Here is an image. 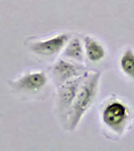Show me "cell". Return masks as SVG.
Returning <instances> with one entry per match:
<instances>
[{
  "instance_id": "1",
  "label": "cell",
  "mask_w": 134,
  "mask_h": 151,
  "mask_svg": "<svg viewBox=\"0 0 134 151\" xmlns=\"http://www.w3.org/2000/svg\"><path fill=\"white\" fill-rule=\"evenodd\" d=\"M101 74L99 72H89L85 76L77 96L68 112L65 122V128L74 131L81 123L83 117L94 104L99 93Z\"/></svg>"
},
{
  "instance_id": "2",
  "label": "cell",
  "mask_w": 134,
  "mask_h": 151,
  "mask_svg": "<svg viewBox=\"0 0 134 151\" xmlns=\"http://www.w3.org/2000/svg\"><path fill=\"white\" fill-rule=\"evenodd\" d=\"M130 112L126 104L118 99H108L100 110V119L105 130L121 135L128 124Z\"/></svg>"
},
{
  "instance_id": "3",
  "label": "cell",
  "mask_w": 134,
  "mask_h": 151,
  "mask_svg": "<svg viewBox=\"0 0 134 151\" xmlns=\"http://www.w3.org/2000/svg\"><path fill=\"white\" fill-rule=\"evenodd\" d=\"M86 74L58 86L57 97H55V109H57V115L58 117V120L62 124H65L66 122L68 112H69L73 102L76 98L77 93L79 91L80 86H81Z\"/></svg>"
},
{
  "instance_id": "4",
  "label": "cell",
  "mask_w": 134,
  "mask_h": 151,
  "mask_svg": "<svg viewBox=\"0 0 134 151\" xmlns=\"http://www.w3.org/2000/svg\"><path fill=\"white\" fill-rule=\"evenodd\" d=\"M48 84V76L45 70H32L9 82L13 91L27 95H35L43 91Z\"/></svg>"
},
{
  "instance_id": "5",
  "label": "cell",
  "mask_w": 134,
  "mask_h": 151,
  "mask_svg": "<svg viewBox=\"0 0 134 151\" xmlns=\"http://www.w3.org/2000/svg\"><path fill=\"white\" fill-rule=\"evenodd\" d=\"M87 72H89V70L81 63L73 62L67 58H58L50 69V74L57 87L70 80L86 74Z\"/></svg>"
},
{
  "instance_id": "6",
  "label": "cell",
  "mask_w": 134,
  "mask_h": 151,
  "mask_svg": "<svg viewBox=\"0 0 134 151\" xmlns=\"http://www.w3.org/2000/svg\"><path fill=\"white\" fill-rule=\"evenodd\" d=\"M69 40L70 35L68 33H58L53 37L35 41L29 45V50L40 58H53L63 52Z\"/></svg>"
},
{
  "instance_id": "7",
  "label": "cell",
  "mask_w": 134,
  "mask_h": 151,
  "mask_svg": "<svg viewBox=\"0 0 134 151\" xmlns=\"http://www.w3.org/2000/svg\"><path fill=\"white\" fill-rule=\"evenodd\" d=\"M85 57L90 63L98 64L106 57V48L96 38L88 35L84 38Z\"/></svg>"
},
{
  "instance_id": "8",
  "label": "cell",
  "mask_w": 134,
  "mask_h": 151,
  "mask_svg": "<svg viewBox=\"0 0 134 151\" xmlns=\"http://www.w3.org/2000/svg\"><path fill=\"white\" fill-rule=\"evenodd\" d=\"M62 57L67 60L82 64L85 60L84 43H82V41L78 37L70 38L63 50Z\"/></svg>"
},
{
  "instance_id": "9",
  "label": "cell",
  "mask_w": 134,
  "mask_h": 151,
  "mask_svg": "<svg viewBox=\"0 0 134 151\" xmlns=\"http://www.w3.org/2000/svg\"><path fill=\"white\" fill-rule=\"evenodd\" d=\"M119 65L123 74L134 81V50L132 48L128 47L122 52Z\"/></svg>"
}]
</instances>
